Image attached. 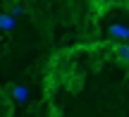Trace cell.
I'll list each match as a JSON object with an SVG mask.
<instances>
[{
  "instance_id": "1",
  "label": "cell",
  "mask_w": 129,
  "mask_h": 117,
  "mask_svg": "<svg viewBox=\"0 0 129 117\" xmlns=\"http://www.w3.org/2000/svg\"><path fill=\"white\" fill-rule=\"evenodd\" d=\"M110 55H112V60H115V62L129 67V43H124V41H120V43L112 41L110 43Z\"/></svg>"
},
{
  "instance_id": "2",
  "label": "cell",
  "mask_w": 129,
  "mask_h": 117,
  "mask_svg": "<svg viewBox=\"0 0 129 117\" xmlns=\"http://www.w3.org/2000/svg\"><path fill=\"white\" fill-rule=\"evenodd\" d=\"M7 93H10V98H12L14 103H19V105H24L29 100V91L24 89V86H19V84H7Z\"/></svg>"
},
{
  "instance_id": "3",
  "label": "cell",
  "mask_w": 129,
  "mask_h": 117,
  "mask_svg": "<svg viewBox=\"0 0 129 117\" xmlns=\"http://www.w3.org/2000/svg\"><path fill=\"white\" fill-rule=\"evenodd\" d=\"M108 33L112 38H120V41H129V26H124V24H110Z\"/></svg>"
},
{
  "instance_id": "4",
  "label": "cell",
  "mask_w": 129,
  "mask_h": 117,
  "mask_svg": "<svg viewBox=\"0 0 129 117\" xmlns=\"http://www.w3.org/2000/svg\"><path fill=\"white\" fill-rule=\"evenodd\" d=\"M0 29H3V31H12L14 29V19L10 17V14H0Z\"/></svg>"
}]
</instances>
